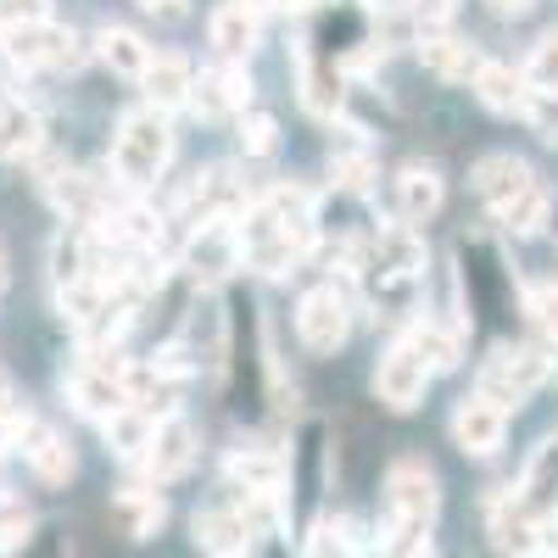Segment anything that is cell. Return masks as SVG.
I'll return each instance as SVG.
<instances>
[{"label": "cell", "mask_w": 558, "mask_h": 558, "mask_svg": "<svg viewBox=\"0 0 558 558\" xmlns=\"http://www.w3.org/2000/svg\"><path fill=\"white\" fill-rule=\"evenodd\" d=\"M475 191L492 207V218L502 229H514V235H536V229L547 223V191H542V179L531 173V162H520V157H508V151L481 157Z\"/></svg>", "instance_id": "obj_1"}, {"label": "cell", "mask_w": 558, "mask_h": 558, "mask_svg": "<svg viewBox=\"0 0 558 558\" xmlns=\"http://www.w3.org/2000/svg\"><path fill=\"white\" fill-rule=\"evenodd\" d=\"M436 508H441V486H436V475L425 470V463L418 458L391 463V475H386V520H391V547L397 553H413L418 542H425Z\"/></svg>", "instance_id": "obj_2"}, {"label": "cell", "mask_w": 558, "mask_h": 558, "mask_svg": "<svg viewBox=\"0 0 558 558\" xmlns=\"http://www.w3.org/2000/svg\"><path fill=\"white\" fill-rule=\"evenodd\" d=\"M173 162V134H168V118L162 112H129L118 123V140H112V173L129 184V191H146L157 184Z\"/></svg>", "instance_id": "obj_3"}, {"label": "cell", "mask_w": 558, "mask_h": 558, "mask_svg": "<svg viewBox=\"0 0 558 558\" xmlns=\"http://www.w3.org/2000/svg\"><path fill=\"white\" fill-rule=\"evenodd\" d=\"M547 357L536 352V347H497L492 357H486V368H481V397H492L497 408H508V402H525L542 380H547Z\"/></svg>", "instance_id": "obj_4"}, {"label": "cell", "mask_w": 558, "mask_h": 558, "mask_svg": "<svg viewBox=\"0 0 558 558\" xmlns=\"http://www.w3.org/2000/svg\"><path fill=\"white\" fill-rule=\"evenodd\" d=\"M296 336H302L307 352H336V347L352 336V302H347L336 286L307 291L302 307H296Z\"/></svg>", "instance_id": "obj_5"}, {"label": "cell", "mask_w": 558, "mask_h": 558, "mask_svg": "<svg viewBox=\"0 0 558 558\" xmlns=\"http://www.w3.org/2000/svg\"><path fill=\"white\" fill-rule=\"evenodd\" d=\"M425 386H430V363L413 352V341H397V347L380 357V368H375V397H380L391 413H408V408H418Z\"/></svg>", "instance_id": "obj_6"}, {"label": "cell", "mask_w": 558, "mask_h": 558, "mask_svg": "<svg viewBox=\"0 0 558 558\" xmlns=\"http://www.w3.org/2000/svg\"><path fill=\"white\" fill-rule=\"evenodd\" d=\"M7 57L17 68H73L78 62V34L62 23H28L7 28Z\"/></svg>", "instance_id": "obj_7"}, {"label": "cell", "mask_w": 558, "mask_h": 558, "mask_svg": "<svg viewBox=\"0 0 558 558\" xmlns=\"http://www.w3.org/2000/svg\"><path fill=\"white\" fill-rule=\"evenodd\" d=\"M502 436H508V408H497L492 397L475 391V397H463L452 408V441L470 458H492L502 447Z\"/></svg>", "instance_id": "obj_8"}, {"label": "cell", "mask_w": 558, "mask_h": 558, "mask_svg": "<svg viewBox=\"0 0 558 558\" xmlns=\"http://www.w3.org/2000/svg\"><path fill=\"white\" fill-rule=\"evenodd\" d=\"M12 441H17V452L28 458V470H34L45 486L73 481V447H68L51 425H39V418H12Z\"/></svg>", "instance_id": "obj_9"}, {"label": "cell", "mask_w": 558, "mask_h": 558, "mask_svg": "<svg viewBox=\"0 0 558 558\" xmlns=\"http://www.w3.org/2000/svg\"><path fill=\"white\" fill-rule=\"evenodd\" d=\"M68 397H73L78 413L101 418V425L134 402V397H129V375H123L118 363H89V368H78V375L68 380Z\"/></svg>", "instance_id": "obj_10"}, {"label": "cell", "mask_w": 558, "mask_h": 558, "mask_svg": "<svg viewBox=\"0 0 558 558\" xmlns=\"http://www.w3.org/2000/svg\"><path fill=\"white\" fill-rule=\"evenodd\" d=\"M196 447H202V436H196V425H191L184 413L157 418V436H151V452H146V475H151L157 486L179 481V475L196 463Z\"/></svg>", "instance_id": "obj_11"}, {"label": "cell", "mask_w": 558, "mask_h": 558, "mask_svg": "<svg viewBox=\"0 0 558 558\" xmlns=\"http://www.w3.org/2000/svg\"><path fill=\"white\" fill-rule=\"evenodd\" d=\"M196 107L207 112V118H246V107H252V78H246V68L241 62H218V68H207L202 78H196Z\"/></svg>", "instance_id": "obj_12"}, {"label": "cell", "mask_w": 558, "mask_h": 558, "mask_svg": "<svg viewBox=\"0 0 558 558\" xmlns=\"http://www.w3.org/2000/svg\"><path fill=\"white\" fill-rule=\"evenodd\" d=\"M140 89H146L151 112H179V107L196 101V68L184 62V57H173V51H162V57H151Z\"/></svg>", "instance_id": "obj_13"}, {"label": "cell", "mask_w": 558, "mask_h": 558, "mask_svg": "<svg viewBox=\"0 0 558 558\" xmlns=\"http://www.w3.org/2000/svg\"><path fill=\"white\" fill-rule=\"evenodd\" d=\"M475 96H481V107L497 112V118H531V101H536L531 84H525V73H514L508 62H481Z\"/></svg>", "instance_id": "obj_14"}, {"label": "cell", "mask_w": 558, "mask_h": 558, "mask_svg": "<svg viewBox=\"0 0 558 558\" xmlns=\"http://www.w3.org/2000/svg\"><path fill=\"white\" fill-rule=\"evenodd\" d=\"M531 520H553L558 514V436H547L536 447V458L525 463V481H520V497H514Z\"/></svg>", "instance_id": "obj_15"}, {"label": "cell", "mask_w": 558, "mask_h": 558, "mask_svg": "<svg viewBox=\"0 0 558 558\" xmlns=\"http://www.w3.org/2000/svg\"><path fill=\"white\" fill-rule=\"evenodd\" d=\"M207 39H213L218 62L246 68V57L257 51V12H246L241 0H223V7L213 12V23H207Z\"/></svg>", "instance_id": "obj_16"}, {"label": "cell", "mask_w": 558, "mask_h": 558, "mask_svg": "<svg viewBox=\"0 0 558 558\" xmlns=\"http://www.w3.org/2000/svg\"><path fill=\"white\" fill-rule=\"evenodd\" d=\"M191 263H196L202 279H218L229 268H241V235H235V223H229V218H207L202 235L191 241Z\"/></svg>", "instance_id": "obj_17"}, {"label": "cell", "mask_w": 558, "mask_h": 558, "mask_svg": "<svg viewBox=\"0 0 558 558\" xmlns=\"http://www.w3.org/2000/svg\"><path fill=\"white\" fill-rule=\"evenodd\" d=\"M196 542H202L213 558H235V553H246V542H252L246 508H207V514H196Z\"/></svg>", "instance_id": "obj_18"}, {"label": "cell", "mask_w": 558, "mask_h": 558, "mask_svg": "<svg viewBox=\"0 0 558 558\" xmlns=\"http://www.w3.org/2000/svg\"><path fill=\"white\" fill-rule=\"evenodd\" d=\"M112 520L123 525V536L151 542V536L168 525V502H162V492H140V486H129V492L112 497Z\"/></svg>", "instance_id": "obj_19"}, {"label": "cell", "mask_w": 558, "mask_h": 558, "mask_svg": "<svg viewBox=\"0 0 558 558\" xmlns=\"http://www.w3.org/2000/svg\"><path fill=\"white\" fill-rule=\"evenodd\" d=\"M441 173L436 168H425V162H413V168H402L397 173V207H402V218L408 223H425V218H436L441 213Z\"/></svg>", "instance_id": "obj_20"}, {"label": "cell", "mask_w": 558, "mask_h": 558, "mask_svg": "<svg viewBox=\"0 0 558 558\" xmlns=\"http://www.w3.org/2000/svg\"><path fill=\"white\" fill-rule=\"evenodd\" d=\"M39 140H45V129H39V112H34V107H23V101H0V162H23V157H34V151H39Z\"/></svg>", "instance_id": "obj_21"}, {"label": "cell", "mask_w": 558, "mask_h": 558, "mask_svg": "<svg viewBox=\"0 0 558 558\" xmlns=\"http://www.w3.org/2000/svg\"><path fill=\"white\" fill-rule=\"evenodd\" d=\"M96 51H101V62H107L112 73H123V78H146V68H151V57H157L134 28H118V23L96 34Z\"/></svg>", "instance_id": "obj_22"}, {"label": "cell", "mask_w": 558, "mask_h": 558, "mask_svg": "<svg viewBox=\"0 0 558 558\" xmlns=\"http://www.w3.org/2000/svg\"><path fill=\"white\" fill-rule=\"evenodd\" d=\"M151 436H157V418H151L146 408H134V402L107 418V447H112L118 458H129V463H146Z\"/></svg>", "instance_id": "obj_23"}, {"label": "cell", "mask_w": 558, "mask_h": 558, "mask_svg": "<svg viewBox=\"0 0 558 558\" xmlns=\"http://www.w3.org/2000/svg\"><path fill=\"white\" fill-rule=\"evenodd\" d=\"M418 62H425L436 78H470V73H481V62H475V51L463 39H452V34H418Z\"/></svg>", "instance_id": "obj_24"}, {"label": "cell", "mask_w": 558, "mask_h": 558, "mask_svg": "<svg viewBox=\"0 0 558 558\" xmlns=\"http://www.w3.org/2000/svg\"><path fill=\"white\" fill-rule=\"evenodd\" d=\"M229 475L246 481V497H268V492H279V481H286V463H279V452H268V447H246V452H229Z\"/></svg>", "instance_id": "obj_25"}, {"label": "cell", "mask_w": 558, "mask_h": 558, "mask_svg": "<svg viewBox=\"0 0 558 558\" xmlns=\"http://www.w3.org/2000/svg\"><path fill=\"white\" fill-rule=\"evenodd\" d=\"M408 341H413L418 357L430 363V375H441V368H458V363H463V341H458V330H441V324H418Z\"/></svg>", "instance_id": "obj_26"}, {"label": "cell", "mask_w": 558, "mask_h": 558, "mask_svg": "<svg viewBox=\"0 0 558 558\" xmlns=\"http://www.w3.org/2000/svg\"><path fill=\"white\" fill-rule=\"evenodd\" d=\"M525 84H531V96H558V28H547L536 45H531V57H525Z\"/></svg>", "instance_id": "obj_27"}, {"label": "cell", "mask_w": 558, "mask_h": 558, "mask_svg": "<svg viewBox=\"0 0 558 558\" xmlns=\"http://www.w3.org/2000/svg\"><path fill=\"white\" fill-rule=\"evenodd\" d=\"M34 536V508L17 492H0V553H12Z\"/></svg>", "instance_id": "obj_28"}, {"label": "cell", "mask_w": 558, "mask_h": 558, "mask_svg": "<svg viewBox=\"0 0 558 558\" xmlns=\"http://www.w3.org/2000/svg\"><path fill=\"white\" fill-rule=\"evenodd\" d=\"M307 558H357V536L347 520H324L313 536H307Z\"/></svg>", "instance_id": "obj_29"}, {"label": "cell", "mask_w": 558, "mask_h": 558, "mask_svg": "<svg viewBox=\"0 0 558 558\" xmlns=\"http://www.w3.org/2000/svg\"><path fill=\"white\" fill-rule=\"evenodd\" d=\"M51 23V0H0V28H28Z\"/></svg>", "instance_id": "obj_30"}, {"label": "cell", "mask_w": 558, "mask_h": 558, "mask_svg": "<svg viewBox=\"0 0 558 558\" xmlns=\"http://www.w3.org/2000/svg\"><path fill=\"white\" fill-rule=\"evenodd\" d=\"M525 307H531V318L542 324L547 336H558V286H531L525 291Z\"/></svg>", "instance_id": "obj_31"}, {"label": "cell", "mask_w": 558, "mask_h": 558, "mask_svg": "<svg viewBox=\"0 0 558 558\" xmlns=\"http://www.w3.org/2000/svg\"><path fill=\"white\" fill-rule=\"evenodd\" d=\"M241 134H246V151H257V157H268V151L279 146V140H274L279 129H274V118H268V112H252V118L241 123Z\"/></svg>", "instance_id": "obj_32"}, {"label": "cell", "mask_w": 558, "mask_h": 558, "mask_svg": "<svg viewBox=\"0 0 558 558\" xmlns=\"http://www.w3.org/2000/svg\"><path fill=\"white\" fill-rule=\"evenodd\" d=\"M542 140H553V146H558V96H536L531 101V118H525Z\"/></svg>", "instance_id": "obj_33"}, {"label": "cell", "mask_w": 558, "mask_h": 558, "mask_svg": "<svg viewBox=\"0 0 558 558\" xmlns=\"http://www.w3.org/2000/svg\"><path fill=\"white\" fill-rule=\"evenodd\" d=\"M452 7H458V0H408V12L425 23V28H441L452 17Z\"/></svg>", "instance_id": "obj_34"}, {"label": "cell", "mask_w": 558, "mask_h": 558, "mask_svg": "<svg viewBox=\"0 0 558 558\" xmlns=\"http://www.w3.org/2000/svg\"><path fill=\"white\" fill-rule=\"evenodd\" d=\"M531 7H536V0H492V12H497V17H525Z\"/></svg>", "instance_id": "obj_35"}, {"label": "cell", "mask_w": 558, "mask_h": 558, "mask_svg": "<svg viewBox=\"0 0 558 558\" xmlns=\"http://www.w3.org/2000/svg\"><path fill=\"white\" fill-rule=\"evenodd\" d=\"M134 7H146V12H162V17H179V12H184V0H134Z\"/></svg>", "instance_id": "obj_36"}, {"label": "cell", "mask_w": 558, "mask_h": 558, "mask_svg": "<svg viewBox=\"0 0 558 558\" xmlns=\"http://www.w3.org/2000/svg\"><path fill=\"white\" fill-rule=\"evenodd\" d=\"M241 7H246V12H257V17H263V12H279V7H291V0H241Z\"/></svg>", "instance_id": "obj_37"}, {"label": "cell", "mask_w": 558, "mask_h": 558, "mask_svg": "<svg viewBox=\"0 0 558 558\" xmlns=\"http://www.w3.org/2000/svg\"><path fill=\"white\" fill-rule=\"evenodd\" d=\"M0 286H7V263H0Z\"/></svg>", "instance_id": "obj_38"}]
</instances>
